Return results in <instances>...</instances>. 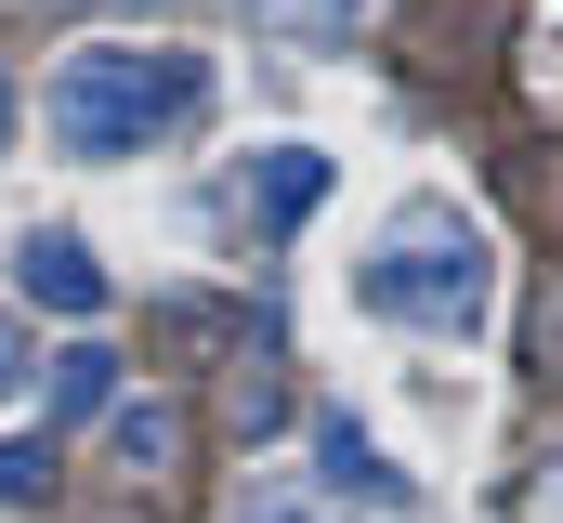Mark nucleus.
Wrapping results in <instances>:
<instances>
[{
	"mask_svg": "<svg viewBox=\"0 0 563 523\" xmlns=\"http://www.w3.org/2000/svg\"><path fill=\"white\" fill-rule=\"evenodd\" d=\"M197 105H210V53H184V40H79L53 66V92H40V119H53L66 157H144Z\"/></svg>",
	"mask_w": 563,
	"mask_h": 523,
	"instance_id": "f257e3e1",
	"label": "nucleus"
},
{
	"mask_svg": "<svg viewBox=\"0 0 563 523\" xmlns=\"http://www.w3.org/2000/svg\"><path fill=\"white\" fill-rule=\"evenodd\" d=\"M354 301H367L380 327H420V341H485V314H498V249H485V223H459L445 197H407L394 236L354 262Z\"/></svg>",
	"mask_w": 563,
	"mask_h": 523,
	"instance_id": "f03ea898",
	"label": "nucleus"
},
{
	"mask_svg": "<svg viewBox=\"0 0 563 523\" xmlns=\"http://www.w3.org/2000/svg\"><path fill=\"white\" fill-rule=\"evenodd\" d=\"M13 275H26V301H53V314H106V262L79 249L66 223H40V236L13 249Z\"/></svg>",
	"mask_w": 563,
	"mask_h": 523,
	"instance_id": "7ed1b4c3",
	"label": "nucleus"
},
{
	"mask_svg": "<svg viewBox=\"0 0 563 523\" xmlns=\"http://www.w3.org/2000/svg\"><path fill=\"white\" fill-rule=\"evenodd\" d=\"M106 458H119L132 485H157V471L184 458V405H170V392H119V405H106Z\"/></svg>",
	"mask_w": 563,
	"mask_h": 523,
	"instance_id": "20e7f679",
	"label": "nucleus"
},
{
	"mask_svg": "<svg viewBox=\"0 0 563 523\" xmlns=\"http://www.w3.org/2000/svg\"><path fill=\"white\" fill-rule=\"evenodd\" d=\"M314 471H328V485H341V498H354V511H367V523H380V511H394V498H407V485H394V458H380V445H367V432H354L341 405L314 419Z\"/></svg>",
	"mask_w": 563,
	"mask_h": 523,
	"instance_id": "39448f33",
	"label": "nucleus"
},
{
	"mask_svg": "<svg viewBox=\"0 0 563 523\" xmlns=\"http://www.w3.org/2000/svg\"><path fill=\"white\" fill-rule=\"evenodd\" d=\"M314 197H328V157H314V144H263V157H250V210H263V223H301Z\"/></svg>",
	"mask_w": 563,
	"mask_h": 523,
	"instance_id": "423d86ee",
	"label": "nucleus"
},
{
	"mask_svg": "<svg viewBox=\"0 0 563 523\" xmlns=\"http://www.w3.org/2000/svg\"><path fill=\"white\" fill-rule=\"evenodd\" d=\"M236 523H367V511H354V498H341L328 471H314V485H288V471H263V485H250V511H236Z\"/></svg>",
	"mask_w": 563,
	"mask_h": 523,
	"instance_id": "0eeeda50",
	"label": "nucleus"
},
{
	"mask_svg": "<svg viewBox=\"0 0 563 523\" xmlns=\"http://www.w3.org/2000/svg\"><path fill=\"white\" fill-rule=\"evenodd\" d=\"M53 405H66V419H106V405H119V354H106V341H66V354H53Z\"/></svg>",
	"mask_w": 563,
	"mask_h": 523,
	"instance_id": "6e6552de",
	"label": "nucleus"
},
{
	"mask_svg": "<svg viewBox=\"0 0 563 523\" xmlns=\"http://www.w3.org/2000/svg\"><path fill=\"white\" fill-rule=\"evenodd\" d=\"M53 498V445L40 432H0V511H40Z\"/></svg>",
	"mask_w": 563,
	"mask_h": 523,
	"instance_id": "1a4fd4ad",
	"label": "nucleus"
},
{
	"mask_svg": "<svg viewBox=\"0 0 563 523\" xmlns=\"http://www.w3.org/2000/svg\"><path fill=\"white\" fill-rule=\"evenodd\" d=\"M354 13H367V0H276V26H288V40H341Z\"/></svg>",
	"mask_w": 563,
	"mask_h": 523,
	"instance_id": "9d476101",
	"label": "nucleus"
},
{
	"mask_svg": "<svg viewBox=\"0 0 563 523\" xmlns=\"http://www.w3.org/2000/svg\"><path fill=\"white\" fill-rule=\"evenodd\" d=\"M26 380V327H13V314H0V392Z\"/></svg>",
	"mask_w": 563,
	"mask_h": 523,
	"instance_id": "9b49d317",
	"label": "nucleus"
},
{
	"mask_svg": "<svg viewBox=\"0 0 563 523\" xmlns=\"http://www.w3.org/2000/svg\"><path fill=\"white\" fill-rule=\"evenodd\" d=\"M0 157H13V79H0Z\"/></svg>",
	"mask_w": 563,
	"mask_h": 523,
	"instance_id": "f8f14e48",
	"label": "nucleus"
},
{
	"mask_svg": "<svg viewBox=\"0 0 563 523\" xmlns=\"http://www.w3.org/2000/svg\"><path fill=\"white\" fill-rule=\"evenodd\" d=\"M551 511H563V458H551Z\"/></svg>",
	"mask_w": 563,
	"mask_h": 523,
	"instance_id": "ddd939ff",
	"label": "nucleus"
}]
</instances>
